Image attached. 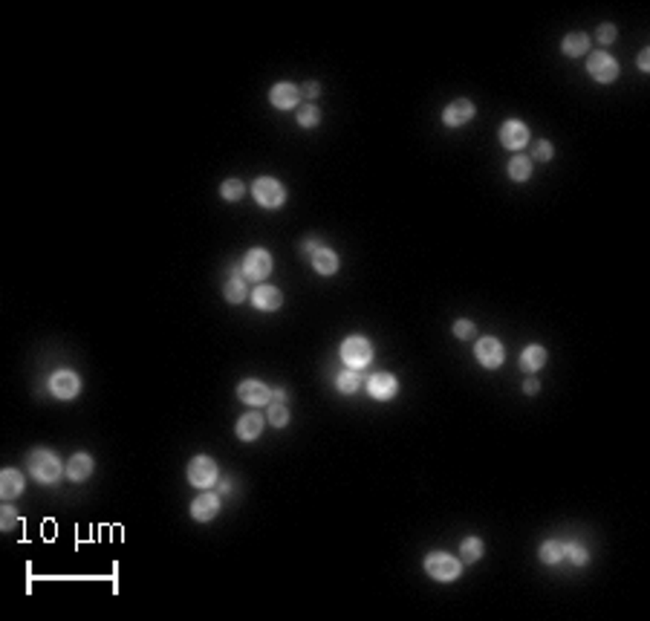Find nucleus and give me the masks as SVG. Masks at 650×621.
<instances>
[{"label":"nucleus","instance_id":"f257e3e1","mask_svg":"<svg viewBox=\"0 0 650 621\" xmlns=\"http://www.w3.org/2000/svg\"><path fill=\"white\" fill-rule=\"evenodd\" d=\"M27 468H29V474L35 477V480L43 483V486L58 483L61 474H67V468L61 465V460L55 457L53 451H46V448H35L29 453V457H27Z\"/></svg>","mask_w":650,"mask_h":621},{"label":"nucleus","instance_id":"f03ea898","mask_svg":"<svg viewBox=\"0 0 650 621\" xmlns=\"http://www.w3.org/2000/svg\"><path fill=\"white\" fill-rule=\"evenodd\" d=\"M425 572L433 581L448 584V581H456V578L463 575V561L448 555V552H431L425 558Z\"/></svg>","mask_w":650,"mask_h":621},{"label":"nucleus","instance_id":"7ed1b4c3","mask_svg":"<svg viewBox=\"0 0 650 621\" xmlns=\"http://www.w3.org/2000/svg\"><path fill=\"white\" fill-rule=\"evenodd\" d=\"M341 362L350 370H361L373 362V344L365 336H350L341 341Z\"/></svg>","mask_w":650,"mask_h":621},{"label":"nucleus","instance_id":"20e7f679","mask_svg":"<svg viewBox=\"0 0 650 621\" xmlns=\"http://www.w3.org/2000/svg\"><path fill=\"white\" fill-rule=\"evenodd\" d=\"M217 480H220V468L205 453H200V457L188 463V483L194 489H211Z\"/></svg>","mask_w":650,"mask_h":621},{"label":"nucleus","instance_id":"39448f33","mask_svg":"<svg viewBox=\"0 0 650 621\" xmlns=\"http://www.w3.org/2000/svg\"><path fill=\"white\" fill-rule=\"evenodd\" d=\"M252 194H255L257 205H263V208H280V205L286 203V188H283L275 177H260V179H255Z\"/></svg>","mask_w":650,"mask_h":621},{"label":"nucleus","instance_id":"423d86ee","mask_svg":"<svg viewBox=\"0 0 650 621\" xmlns=\"http://www.w3.org/2000/svg\"><path fill=\"white\" fill-rule=\"evenodd\" d=\"M240 272L246 275V280H266L272 275V254L266 249H249Z\"/></svg>","mask_w":650,"mask_h":621},{"label":"nucleus","instance_id":"0eeeda50","mask_svg":"<svg viewBox=\"0 0 650 621\" xmlns=\"http://www.w3.org/2000/svg\"><path fill=\"white\" fill-rule=\"evenodd\" d=\"M587 73L598 84H613L618 79V61L613 55H607V53H593L587 58Z\"/></svg>","mask_w":650,"mask_h":621},{"label":"nucleus","instance_id":"6e6552de","mask_svg":"<svg viewBox=\"0 0 650 621\" xmlns=\"http://www.w3.org/2000/svg\"><path fill=\"white\" fill-rule=\"evenodd\" d=\"M474 358L480 362V367H486V370H497L503 364V358H506V350L503 344L494 339V336H486V339H480L474 344Z\"/></svg>","mask_w":650,"mask_h":621},{"label":"nucleus","instance_id":"1a4fd4ad","mask_svg":"<svg viewBox=\"0 0 650 621\" xmlns=\"http://www.w3.org/2000/svg\"><path fill=\"white\" fill-rule=\"evenodd\" d=\"M237 399L249 404V408H260V404H269L272 402V388L263 385L257 378H243L237 385Z\"/></svg>","mask_w":650,"mask_h":621},{"label":"nucleus","instance_id":"9d476101","mask_svg":"<svg viewBox=\"0 0 650 621\" xmlns=\"http://www.w3.org/2000/svg\"><path fill=\"white\" fill-rule=\"evenodd\" d=\"M50 390L55 399H76L81 393V378L79 373H72V370H55L50 376Z\"/></svg>","mask_w":650,"mask_h":621},{"label":"nucleus","instance_id":"9b49d317","mask_svg":"<svg viewBox=\"0 0 650 621\" xmlns=\"http://www.w3.org/2000/svg\"><path fill=\"white\" fill-rule=\"evenodd\" d=\"M365 381H367V393L373 399H379V402H388V399H393L399 393V381H396L393 373H373Z\"/></svg>","mask_w":650,"mask_h":621},{"label":"nucleus","instance_id":"f8f14e48","mask_svg":"<svg viewBox=\"0 0 650 621\" xmlns=\"http://www.w3.org/2000/svg\"><path fill=\"white\" fill-rule=\"evenodd\" d=\"M249 301L255 303L257 313H275V309H280V303H283V292L278 289V286L263 283V286H257V289H252Z\"/></svg>","mask_w":650,"mask_h":621},{"label":"nucleus","instance_id":"ddd939ff","mask_svg":"<svg viewBox=\"0 0 650 621\" xmlns=\"http://www.w3.org/2000/svg\"><path fill=\"white\" fill-rule=\"evenodd\" d=\"M500 142H503V148L520 151L529 145V128L523 122H517V118H509V122H503V128H500Z\"/></svg>","mask_w":650,"mask_h":621},{"label":"nucleus","instance_id":"4468645a","mask_svg":"<svg viewBox=\"0 0 650 621\" xmlns=\"http://www.w3.org/2000/svg\"><path fill=\"white\" fill-rule=\"evenodd\" d=\"M474 113H477V107L468 99H456V102H451L442 110V122L448 128H463V125H468L471 118H474Z\"/></svg>","mask_w":650,"mask_h":621},{"label":"nucleus","instance_id":"2eb2a0df","mask_svg":"<svg viewBox=\"0 0 650 621\" xmlns=\"http://www.w3.org/2000/svg\"><path fill=\"white\" fill-rule=\"evenodd\" d=\"M217 514H220V494H200L191 500V517H194L197 523H208L214 520Z\"/></svg>","mask_w":650,"mask_h":621},{"label":"nucleus","instance_id":"dca6fc26","mask_svg":"<svg viewBox=\"0 0 650 621\" xmlns=\"http://www.w3.org/2000/svg\"><path fill=\"white\" fill-rule=\"evenodd\" d=\"M269 102H272V107H278V110H292V107H298V102H301V90H298L295 84H289V81H278V84L269 90Z\"/></svg>","mask_w":650,"mask_h":621},{"label":"nucleus","instance_id":"f3484780","mask_svg":"<svg viewBox=\"0 0 650 621\" xmlns=\"http://www.w3.org/2000/svg\"><path fill=\"white\" fill-rule=\"evenodd\" d=\"M263 422H266V419H263L257 411H246L243 416L237 419V428H234V431H237V437L243 439V442H252V439H257V437L263 434Z\"/></svg>","mask_w":650,"mask_h":621},{"label":"nucleus","instance_id":"a211bd4d","mask_svg":"<svg viewBox=\"0 0 650 621\" xmlns=\"http://www.w3.org/2000/svg\"><path fill=\"white\" fill-rule=\"evenodd\" d=\"M309 260H312V269H316L318 275H324V278L339 272V254H335L332 249H327V246H318L309 254Z\"/></svg>","mask_w":650,"mask_h":621},{"label":"nucleus","instance_id":"6ab92c4d","mask_svg":"<svg viewBox=\"0 0 650 621\" xmlns=\"http://www.w3.org/2000/svg\"><path fill=\"white\" fill-rule=\"evenodd\" d=\"M93 468H95V463H93L90 453H72L69 463H67V477L72 483H84L93 474Z\"/></svg>","mask_w":650,"mask_h":621},{"label":"nucleus","instance_id":"aec40b11","mask_svg":"<svg viewBox=\"0 0 650 621\" xmlns=\"http://www.w3.org/2000/svg\"><path fill=\"white\" fill-rule=\"evenodd\" d=\"M226 301L229 303H243L252 292H249V283H246V275L243 272H231L229 280H226V289H223Z\"/></svg>","mask_w":650,"mask_h":621},{"label":"nucleus","instance_id":"412c9836","mask_svg":"<svg viewBox=\"0 0 650 621\" xmlns=\"http://www.w3.org/2000/svg\"><path fill=\"white\" fill-rule=\"evenodd\" d=\"M587 50H590V35H584V32H569L561 41V53L567 58H581V55H587Z\"/></svg>","mask_w":650,"mask_h":621},{"label":"nucleus","instance_id":"4be33fe9","mask_svg":"<svg viewBox=\"0 0 650 621\" xmlns=\"http://www.w3.org/2000/svg\"><path fill=\"white\" fill-rule=\"evenodd\" d=\"M546 364V350L541 344H529L523 353H520V370L526 373H535Z\"/></svg>","mask_w":650,"mask_h":621},{"label":"nucleus","instance_id":"5701e85b","mask_svg":"<svg viewBox=\"0 0 650 621\" xmlns=\"http://www.w3.org/2000/svg\"><path fill=\"white\" fill-rule=\"evenodd\" d=\"M20 491H23V474L15 468H6L0 474V494L6 500H15V497H20Z\"/></svg>","mask_w":650,"mask_h":621},{"label":"nucleus","instance_id":"b1692460","mask_svg":"<svg viewBox=\"0 0 650 621\" xmlns=\"http://www.w3.org/2000/svg\"><path fill=\"white\" fill-rule=\"evenodd\" d=\"M538 558H541L546 566H558V564H564V540H543V543H541Z\"/></svg>","mask_w":650,"mask_h":621},{"label":"nucleus","instance_id":"393cba45","mask_svg":"<svg viewBox=\"0 0 650 621\" xmlns=\"http://www.w3.org/2000/svg\"><path fill=\"white\" fill-rule=\"evenodd\" d=\"M483 552H486V546H483V540H480V538H466L460 543V561L463 564L480 561V558H483Z\"/></svg>","mask_w":650,"mask_h":621},{"label":"nucleus","instance_id":"a878e982","mask_svg":"<svg viewBox=\"0 0 650 621\" xmlns=\"http://www.w3.org/2000/svg\"><path fill=\"white\" fill-rule=\"evenodd\" d=\"M361 381H365L361 373L347 367V370H341L339 376H335V388H339V393H356L361 388Z\"/></svg>","mask_w":650,"mask_h":621},{"label":"nucleus","instance_id":"bb28decb","mask_svg":"<svg viewBox=\"0 0 650 621\" xmlns=\"http://www.w3.org/2000/svg\"><path fill=\"white\" fill-rule=\"evenodd\" d=\"M509 177L515 179V182H526L529 177H532V159L529 156H512V162H509Z\"/></svg>","mask_w":650,"mask_h":621},{"label":"nucleus","instance_id":"cd10ccee","mask_svg":"<svg viewBox=\"0 0 650 621\" xmlns=\"http://www.w3.org/2000/svg\"><path fill=\"white\" fill-rule=\"evenodd\" d=\"M564 561H569L572 566H587L590 555H587V549L581 543H575V540H564Z\"/></svg>","mask_w":650,"mask_h":621},{"label":"nucleus","instance_id":"c85d7f7f","mask_svg":"<svg viewBox=\"0 0 650 621\" xmlns=\"http://www.w3.org/2000/svg\"><path fill=\"white\" fill-rule=\"evenodd\" d=\"M318 122H321V110L316 107V104H304V107H298V125L301 128H318Z\"/></svg>","mask_w":650,"mask_h":621},{"label":"nucleus","instance_id":"c756f323","mask_svg":"<svg viewBox=\"0 0 650 621\" xmlns=\"http://www.w3.org/2000/svg\"><path fill=\"white\" fill-rule=\"evenodd\" d=\"M266 408H269V416H266V419H269L275 428H286V425H289V408H286V402H269Z\"/></svg>","mask_w":650,"mask_h":621},{"label":"nucleus","instance_id":"7c9ffc66","mask_svg":"<svg viewBox=\"0 0 650 621\" xmlns=\"http://www.w3.org/2000/svg\"><path fill=\"white\" fill-rule=\"evenodd\" d=\"M243 194H246V185L240 182V179H226V182L220 185V197H223L226 203H237Z\"/></svg>","mask_w":650,"mask_h":621},{"label":"nucleus","instance_id":"2f4dec72","mask_svg":"<svg viewBox=\"0 0 650 621\" xmlns=\"http://www.w3.org/2000/svg\"><path fill=\"white\" fill-rule=\"evenodd\" d=\"M532 156H535L538 162H549L552 156H555V148H552V142H549V139H541V142H535Z\"/></svg>","mask_w":650,"mask_h":621},{"label":"nucleus","instance_id":"473e14b6","mask_svg":"<svg viewBox=\"0 0 650 621\" xmlns=\"http://www.w3.org/2000/svg\"><path fill=\"white\" fill-rule=\"evenodd\" d=\"M20 523V514H18V509L15 506H4V512H0V526H4L6 532L9 529H15Z\"/></svg>","mask_w":650,"mask_h":621},{"label":"nucleus","instance_id":"72a5a7b5","mask_svg":"<svg viewBox=\"0 0 650 621\" xmlns=\"http://www.w3.org/2000/svg\"><path fill=\"white\" fill-rule=\"evenodd\" d=\"M474 332H477V329H474V324H471V321H466V318L454 324V336H456V339H463V341L474 339Z\"/></svg>","mask_w":650,"mask_h":621},{"label":"nucleus","instance_id":"f704fd0d","mask_svg":"<svg viewBox=\"0 0 650 621\" xmlns=\"http://www.w3.org/2000/svg\"><path fill=\"white\" fill-rule=\"evenodd\" d=\"M616 35H618V29L613 27V23H601V27L595 29V38H598L601 43H613V41H616Z\"/></svg>","mask_w":650,"mask_h":621},{"label":"nucleus","instance_id":"c9c22d12","mask_svg":"<svg viewBox=\"0 0 650 621\" xmlns=\"http://www.w3.org/2000/svg\"><path fill=\"white\" fill-rule=\"evenodd\" d=\"M538 390H541V381H538V378H529V381H523V393H526V396H535Z\"/></svg>","mask_w":650,"mask_h":621},{"label":"nucleus","instance_id":"e433bc0d","mask_svg":"<svg viewBox=\"0 0 650 621\" xmlns=\"http://www.w3.org/2000/svg\"><path fill=\"white\" fill-rule=\"evenodd\" d=\"M639 69H642V73H647V69H650V50L639 53Z\"/></svg>","mask_w":650,"mask_h":621},{"label":"nucleus","instance_id":"4c0bfd02","mask_svg":"<svg viewBox=\"0 0 650 621\" xmlns=\"http://www.w3.org/2000/svg\"><path fill=\"white\" fill-rule=\"evenodd\" d=\"M304 93H306V99H316V95L321 93V84H318V81H309V84L304 87Z\"/></svg>","mask_w":650,"mask_h":621},{"label":"nucleus","instance_id":"58836bf2","mask_svg":"<svg viewBox=\"0 0 650 621\" xmlns=\"http://www.w3.org/2000/svg\"><path fill=\"white\" fill-rule=\"evenodd\" d=\"M286 399H289V393H286L283 388H275V390H272V402H286Z\"/></svg>","mask_w":650,"mask_h":621},{"label":"nucleus","instance_id":"ea45409f","mask_svg":"<svg viewBox=\"0 0 650 621\" xmlns=\"http://www.w3.org/2000/svg\"><path fill=\"white\" fill-rule=\"evenodd\" d=\"M318 246H321V240H316V237H309V240L304 243V252H309V254H312V252H316Z\"/></svg>","mask_w":650,"mask_h":621},{"label":"nucleus","instance_id":"a19ab883","mask_svg":"<svg viewBox=\"0 0 650 621\" xmlns=\"http://www.w3.org/2000/svg\"><path fill=\"white\" fill-rule=\"evenodd\" d=\"M229 491H231V483H229V480H223L220 486H217V494H220V497H226Z\"/></svg>","mask_w":650,"mask_h":621}]
</instances>
